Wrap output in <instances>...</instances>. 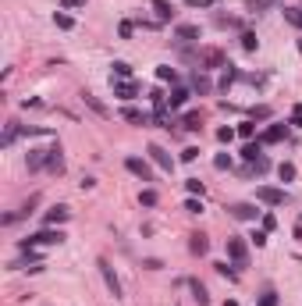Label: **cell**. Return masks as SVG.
Masks as SVG:
<instances>
[{"mask_svg": "<svg viewBox=\"0 0 302 306\" xmlns=\"http://www.w3.org/2000/svg\"><path fill=\"white\" fill-rule=\"evenodd\" d=\"M188 96H192V93H188V89H174V93H171V100H167V103H171V107H174V110H178V107H185V103H188Z\"/></svg>", "mask_w": 302, "mask_h": 306, "instance_id": "cell-20", "label": "cell"}, {"mask_svg": "<svg viewBox=\"0 0 302 306\" xmlns=\"http://www.w3.org/2000/svg\"><path fill=\"white\" fill-rule=\"evenodd\" d=\"M252 242L256 246H267V232H252Z\"/></svg>", "mask_w": 302, "mask_h": 306, "instance_id": "cell-45", "label": "cell"}, {"mask_svg": "<svg viewBox=\"0 0 302 306\" xmlns=\"http://www.w3.org/2000/svg\"><path fill=\"white\" fill-rule=\"evenodd\" d=\"M188 288H192V295H196L199 306H210V295H206V288H203L199 281H188Z\"/></svg>", "mask_w": 302, "mask_h": 306, "instance_id": "cell-19", "label": "cell"}, {"mask_svg": "<svg viewBox=\"0 0 302 306\" xmlns=\"http://www.w3.org/2000/svg\"><path fill=\"white\" fill-rule=\"evenodd\" d=\"M47 153H50V149H32V153H29V168H32V171L43 168V164H47Z\"/></svg>", "mask_w": 302, "mask_h": 306, "instance_id": "cell-18", "label": "cell"}, {"mask_svg": "<svg viewBox=\"0 0 302 306\" xmlns=\"http://www.w3.org/2000/svg\"><path fill=\"white\" fill-rule=\"evenodd\" d=\"M291 125L302 128V103H295V110H291Z\"/></svg>", "mask_w": 302, "mask_h": 306, "instance_id": "cell-39", "label": "cell"}, {"mask_svg": "<svg viewBox=\"0 0 302 306\" xmlns=\"http://www.w3.org/2000/svg\"><path fill=\"white\" fill-rule=\"evenodd\" d=\"M256 200H259V203H267V207H281L288 196L281 193V189H274V185H259V189H256Z\"/></svg>", "mask_w": 302, "mask_h": 306, "instance_id": "cell-3", "label": "cell"}, {"mask_svg": "<svg viewBox=\"0 0 302 306\" xmlns=\"http://www.w3.org/2000/svg\"><path fill=\"white\" fill-rule=\"evenodd\" d=\"M196 157H199V149H196V146H188V149H185V153H181V161H185V164H192V161H196Z\"/></svg>", "mask_w": 302, "mask_h": 306, "instance_id": "cell-38", "label": "cell"}, {"mask_svg": "<svg viewBox=\"0 0 302 306\" xmlns=\"http://www.w3.org/2000/svg\"><path fill=\"white\" fill-rule=\"evenodd\" d=\"M256 306H277V292H263Z\"/></svg>", "mask_w": 302, "mask_h": 306, "instance_id": "cell-34", "label": "cell"}, {"mask_svg": "<svg viewBox=\"0 0 302 306\" xmlns=\"http://www.w3.org/2000/svg\"><path fill=\"white\" fill-rule=\"evenodd\" d=\"M252 118H270V107H252Z\"/></svg>", "mask_w": 302, "mask_h": 306, "instance_id": "cell-42", "label": "cell"}, {"mask_svg": "<svg viewBox=\"0 0 302 306\" xmlns=\"http://www.w3.org/2000/svg\"><path fill=\"white\" fill-rule=\"evenodd\" d=\"M213 168H217V171H228V168H231V157H228V153H217V157H213Z\"/></svg>", "mask_w": 302, "mask_h": 306, "instance_id": "cell-28", "label": "cell"}, {"mask_svg": "<svg viewBox=\"0 0 302 306\" xmlns=\"http://www.w3.org/2000/svg\"><path fill=\"white\" fill-rule=\"evenodd\" d=\"M245 8H249V11H263V8H267V0H249Z\"/></svg>", "mask_w": 302, "mask_h": 306, "instance_id": "cell-43", "label": "cell"}, {"mask_svg": "<svg viewBox=\"0 0 302 306\" xmlns=\"http://www.w3.org/2000/svg\"><path fill=\"white\" fill-rule=\"evenodd\" d=\"M110 68H114V75H118V79H128V75H132V68H128L125 61H114Z\"/></svg>", "mask_w": 302, "mask_h": 306, "instance_id": "cell-30", "label": "cell"}, {"mask_svg": "<svg viewBox=\"0 0 302 306\" xmlns=\"http://www.w3.org/2000/svg\"><path fill=\"white\" fill-rule=\"evenodd\" d=\"M153 11H157L160 22H171V18H174V8L167 4V0H153Z\"/></svg>", "mask_w": 302, "mask_h": 306, "instance_id": "cell-13", "label": "cell"}, {"mask_svg": "<svg viewBox=\"0 0 302 306\" xmlns=\"http://www.w3.org/2000/svg\"><path fill=\"white\" fill-rule=\"evenodd\" d=\"M242 157H245V161H256V157H263V142H252V139H249V142L242 146Z\"/></svg>", "mask_w": 302, "mask_h": 306, "instance_id": "cell-15", "label": "cell"}, {"mask_svg": "<svg viewBox=\"0 0 302 306\" xmlns=\"http://www.w3.org/2000/svg\"><path fill=\"white\" fill-rule=\"evenodd\" d=\"M185 189H188L192 196H203V193H206V185H203L199 178H188V182H185Z\"/></svg>", "mask_w": 302, "mask_h": 306, "instance_id": "cell-25", "label": "cell"}, {"mask_svg": "<svg viewBox=\"0 0 302 306\" xmlns=\"http://www.w3.org/2000/svg\"><path fill=\"white\" fill-rule=\"evenodd\" d=\"M185 4H188V8H210L213 0H185Z\"/></svg>", "mask_w": 302, "mask_h": 306, "instance_id": "cell-46", "label": "cell"}, {"mask_svg": "<svg viewBox=\"0 0 302 306\" xmlns=\"http://www.w3.org/2000/svg\"><path fill=\"white\" fill-rule=\"evenodd\" d=\"M86 103H89V107H93V110L100 114V118H107V114H110V110H107V107H103V103H100L96 96H89V93H86Z\"/></svg>", "mask_w": 302, "mask_h": 306, "instance_id": "cell-27", "label": "cell"}, {"mask_svg": "<svg viewBox=\"0 0 302 306\" xmlns=\"http://www.w3.org/2000/svg\"><path fill=\"white\" fill-rule=\"evenodd\" d=\"M64 11H75V8H86V0H61Z\"/></svg>", "mask_w": 302, "mask_h": 306, "instance_id": "cell-41", "label": "cell"}, {"mask_svg": "<svg viewBox=\"0 0 302 306\" xmlns=\"http://www.w3.org/2000/svg\"><path fill=\"white\" fill-rule=\"evenodd\" d=\"M277 175H281V182H291V178H295V164H288V161H284V164L277 168Z\"/></svg>", "mask_w": 302, "mask_h": 306, "instance_id": "cell-29", "label": "cell"}, {"mask_svg": "<svg viewBox=\"0 0 302 306\" xmlns=\"http://www.w3.org/2000/svg\"><path fill=\"white\" fill-rule=\"evenodd\" d=\"M228 214H231V217H238V221H256V217H259V210H256L252 203H231V207H228Z\"/></svg>", "mask_w": 302, "mask_h": 306, "instance_id": "cell-8", "label": "cell"}, {"mask_svg": "<svg viewBox=\"0 0 302 306\" xmlns=\"http://www.w3.org/2000/svg\"><path fill=\"white\" fill-rule=\"evenodd\" d=\"M110 82H114V79H110ZM114 96H118V100H132V96H135V82L118 79V82H114Z\"/></svg>", "mask_w": 302, "mask_h": 306, "instance_id": "cell-10", "label": "cell"}, {"mask_svg": "<svg viewBox=\"0 0 302 306\" xmlns=\"http://www.w3.org/2000/svg\"><path fill=\"white\" fill-rule=\"evenodd\" d=\"M298 50H302V40H298Z\"/></svg>", "mask_w": 302, "mask_h": 306, "instance_id": "cell-48", "label": "cell"}, {"mask_svg": "<svg viewBox=\"0 0 302 306\" xmlns=\"http://www.w3.org/2000/svg\"><path fill=\"white\" fill-rule=\"evenodd\" d=\"M54 25H57V29H71V25H75V18H71V15H64V11H57V15H54Z\"/></svg>", "mask_w": 302, "mask_h": 306, "instance_id": "cell-26", "label": "cell"}, {"mask_svg": "<svg viewBox=\"0 0 302 306\" xmlns=\"http://www.w3.org/2000/svg\"><path fill=\"white\" fill-rule=\"evenodd\" d=\"M185 210H188V214H199L203 207H199V200H188V203H185Z\"/></svg>", "mask_w": 302, "mask_h": 306, "instance_id": "cell-44", "label": "cell"}, {"mask_svg": "<svg viewBox=\"0 0 302 306\" xmlns=\"http://www.w3.org/2000/svg\"><path fill=\"white\" fill-rule=\"evenodd\" d=\"M252 132H256V125H252V121H245V125H238V135H242V139H252Z\"/></svg>", "mask_w": 302, "mask_h": 306, "instance_id": "cell-37", "label": "cell"}, {"mask_svg": "<svg viewBox=\"0 0 302 306\" xmlns=\"http://www.w3.org/2000/svg\"><path fill=\"white\" fill-rule=\"evenodd\" d=\"M68 217H71L68 207H54V210L47 214V224H61V221H68Z\"/></svg>", "mask_w": 302, "mask_h": 306, "instance_id": "cell-17", "label": "cell"}, {"mask_svg": "<svg viewBox=\"0 0 302 306\" xmlns=\"http://www.w3.org/2000/svg\"><path fill=\"white\" fill-rule=\"evenodd\" d=\"M224 306H238V302H235V299H228V302H224Z\"/></svg>", "mask_w": 302, "mask_h": 306, "instance_id": "cell-47", "label": "cell"}, {"mask_svg": "<svg viewBox=\"0 0 302 306\" xmlns=\"http://www.w3.org/2000/svg\"><path fill=\"white\" fill-rule=\"evenodd\" d=\"M125 168H128L135 178H142V182H153V168H149L142 157H128V161H125Z\"/></svg>", "mask_w": 302, "mask_h": 306, "instance_id": "cell-5", "label": "cell"}, {"mask_svg": "<svg viewBox=\"0 0 302 306\" xmlns=\"http://www.w3.org/2000/svg\"><path fill=\"white\" fill-rule=\"evenodd\" d=\"M284 132H288L284 125H270L267 132H263V139H259V142H281V139H284Z\"/></svg>", "mask_w": 302, "mask_h": 306, "instance_id": "cell-14", "label": "cell"}, {"mask_svg": "<svg viewBox=\"0 0 302 306\" xmlns=\"http://www.w3.org/2000/svg\"><path fill=\"white\" fill-rule=\"evenodd\" d=\"M157 200H160V196L153 193V189H142V193H139V203H142V207H157Z\"/></svg>", "mask_w": 302, "mask_h": 306, "instance_id": "cell-24", "label": "cell"}, {"mask_svg": "<svg viewBox=\"0 0 302 306\" xmlns=\"http://www.w3.org/2000/svg\"><path fill=\"white\" fill-rule=\"evenodd\" d=\"M192 86H196V93H210V89H213V82L206 79L203 71H196V79H192Z\"/></svg>", "mask_w": 302, "mask_h": 306, "instance_id": "cell-22", "label": "cell"}, {"mask_svg": "<svg viewBox=\"0 0 302 306\" xmlns=\"http://www.w3.org/2000/svg\"><path fill=\"white\" fill-rule=\"evenodd\" d=\"M132 32H135V25H132V22H121V29H118V36H121V40H128Z\"/></svg>", "mask_w": 302, "mask_h": 306, "instance_id": "cell-40", "label": "cell"}, {"mask_svg": "<svg viewBox=\"0 0 302 306\" xmlns=\"http://www.w3.org/2000/svg\"><path fill=\"white\" fill-rule=\"evenodd\" d=\"M235 132H238V128H228V125H224V128H217V139H220V142H231Z\"/></svg>", "mask_w": 302, "mask_h": 306, "instance_id": "cell-32", "label": "cell"}, {"mask_svg": "<svg viewBox=\"0 0 302 306\" xmlns=\"http://www.w3.org/2000/svg\"><path fill=\"white\" fill-rule=\"evenodd\" d=\"M181 125H185V128H192V132L203 128V114H199V110H188L185 118H181Z\"/></svg>", "mask_w": 302, "mask_h": 306, "instance_id": "cell-16", "label": "cell"}, {"mask_svg": "<svg viewBox=\"0 0 302 306\" xmlns=\"http://www.w3.org/2000/svg\"><path fill=\"white\" fill-rule=\"evenodd\" d=\"M277 228V217L274 214H263V232H274Z\"/></svg>", "mask_w": 302, "mask_h": 306, "instance_id": "cell-36", "label": "cell"}, {"mask_svg": "<svg viewBox=\"0 0 302 306\" xmlns=\"http://www.w3.org/2000/svg\"><path fill=\"white\" fill-rule=\"evenodd\" d=\"M217 274H224V278H238V271H235V267H228V263H217Z\"/></svg>", "mask_w": 302, "mask_h": 306, "instance_id": "cell-35", "label": "cell"}, {"mask_svg": "<svg viewBox=\"0 0 302 306\" xmlns=\"http://www.w3.org/2000/svg\"><path fill=\"white\" fill-rule=\"evenodd\" d=\"M47 168H50L54 175H61V171H64V157H61V146H50V153H47Z\"/></svg>", "mask_w": 302, "mask_h": 306, "instance_id": "cell-11", "label": "cell"}, {"mask_svg": "<svg viewBox=\"0 0 302 306\" xmlns=\"http://www.w3.org/2000/svg\"><path fill=\"white\" fill-rule=\"evenodd\" d=\"M178 40H199V25H178Z\"/></svg>", "mask_w": 302, "mask_h": 306, "instance_id": "cell-21", "label": "cell"}, {"mask_svg": "<svg viewBox=\"0 0 302 306\" xmlns=\"http://www.w3.org/2000/svg\"><path fill=\"white\" fill-rule=\"evenodd\" d=\"M284 18H288L291 25H298V29H302V11H295V8H284Z\"/></svg>", "mask_w": 302, "mask_h": 306, "instance_id": "cell-31", "label": "cell"}, {"mask_svg": "<svg viewBox=\"0 0 302 306\" xmlns=\"http://www.w3.org/2000/svg\"><path fill=\"white\" fill-rule=\"evenodd\" d=\"M188 249H192V256H206V249H210L206 235L203 232H192V235H188Z\"/></svg>", "mask_w": 302, "mask_h": 306, "instance_id": "cell-9", "label": "cell"}, {"mask_svg": "<svg viewBox=\"0 0 302 306\" xmlns=\"http://www.w3.org/2000/svg\"><path fill=\"white\" fill-rule=\"evenodd\" d=\"M157 79H160V82H174V79H178V71H174L171 64H160V68H157Z\"/></svg>", "mask_w": 302, "mask_h": 306, "instance_id": "cell-23", "label": "cell"}, {"mask_svg": "<svg viewBox=\"0 0 302 306\" xmlns=\"http://www.w3.org/2000/svg\"><path fill=\"white\" fill-rule=\"evenodd\" d=\"M199 64H203V68H231L228 61H224V54H220L217 47H206V50H199Z\"/></svg>", "mask_w": 302, "mask_h": 306, "instance_id": "cell-4", "label": "cell"}, {"mask_svg": "<svg viewBox=\"0 0 302 306\" xmlns=\"http://www.w3.org/2000/svg\"><path fill=\"white\" fill-rule=\"evenodd\" d=\"M57 242H64V232L57 228H43V232H36V235H29V239H22V249H36V246H57Z\"/></svg>", "mask_w": 302, "mask_h": 306, "instance_id": "cell-1", "label": "cell"}, {"mask_svg": "<svg viewBox=\"0 0 302 306\" xmlns=\"http://www.w3.org/2000/svg\"><path fill=\"white\" fill-rule=\"evenodd\" d=\"M96 267H100V274H103V281H107V288H110V295H121V281H118V274H114V267H110V260H96Z\"/></svg>", "mask_w": 302, "mask_h": 306, "instance_id": "cell-2", "label": "cell"}, {"mask_svg": "<svg viewBox=\"0 0 302 306\" xmlns=\"http://www.w3.org/2000/svg\"><path fill=\"white\" fill-rule=\"evenodd\" d=\"M149 157H153V164L157 168H164V171H174V157L164 149V146H149Z\"/></svg>", "mask_w": 302, "mask_h": 306, "instance_id": "cell-7", "label": "cell"}, {"mask_svg": "<svg viewBox=\"0 0 302 306\" xmlns=\"http://www.w3.org/2000/svg\"><path fill=\"white\" fill-rule=\"evenodd\" d=\"M242 47H245V50L252 54V50L259 47V40H256V36H252V32H245V36H242Z\"/></svg>", "mask_w": 302, "mask_h": 306, "instance_id": "cell-33", "label": "cell"}, {"mask_svg": "<svg viewBox=\"0 0 302 306\" xmlns=\"http://www.w3.org/2000/svg\"><path fill=\"white\" fill-rule=\"evenodd\" d=\"M228 256H231L238 267H245V263H249V249H245V242L231 235V239H228Z\"/></svg>", "mask_w": 302, "mask_h": 306, "instance_id": "cell-6", "label": "cell"}, {"mask_svg": "<svg viewBox=\"0 0 302 306\" xmlns=\"http://www.w3.org/2000/svg\"><path fill=\"white\" fill-rule=\"evenodd\" d=\"M121 118H125V121H132V125H149V118H146L139 107H125V110H121Z\"/></svg>", "mask_w": 302, "mask_h": 306, "instance_id": "cell-12", "label": "cell"}]
</instances>
